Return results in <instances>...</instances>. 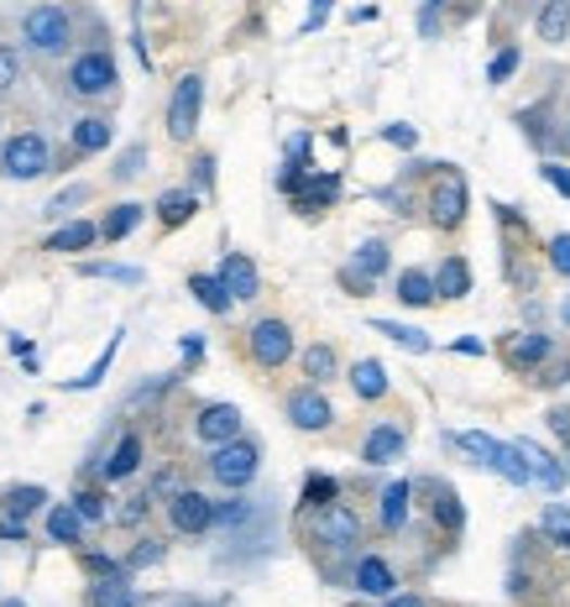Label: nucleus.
Returning a JSON list of instances; mask_svg holds the SVG:
<instances>
[{
  "instance_id": "f257e3e1",
  "label": "nucleus",
  "mask_w": 570,
  "mask_h": 607,
  "mask_svg": "<svg viewBox=\"0 0 570 607\" xmlns=\"http://www.w3.org/2000/svg\"><path fill=\"white\" fill-rule=\"evenodd\" d=\"M74 42H79V22L63 0H31L22 11V48L27 53L53 63L63 53H74Z\"/></svg>"
},
{
  "instance_id": "f03ea898",
  "label": "nucleus",
  "mask_w": 570,
  "mask_h": 607,
  "mask_svg": "<svg viewBox=\"0 0 570 607\" xmlns=\"http://www.w3.org/2000/svg\"><path fill=\"white\" fill-rule=\"evenodd\" d=\"M53 142L42 137V131H11L5 142H0V173L11 183H31L42 179V173H53Z\"/></svg>"
},
{
  "instance_id": "7ed1b4c3",
  "label": "nucleus",
  "mask_w": 570,
  "mask_h": 607,
  "mask_svg": "<svg viewBox=\"0 0 570 607\" xmlns=\"http://www.w3.org/2000/svg\"><path fill=\"white\" fill-rule=\"evenodd\" d=\"M68 94L74 100H111L120 85V68H116V53L111 48H85V53H74L68 63Z\"/></svg>"
},
{
  "instance_id": "20e7f679",
  "label": "nucleus",
  "mask_w": 570,
  "mask_h": 607,
  "mask_svg": "<svg viewBox=\"0 0 570 607\" xmlns=\"http://www.w3.org/2000/svg\"><path fill=\"white\" fill-rule=\"evenodd\" d=\"M210 477L225 492H241V487L257 482V472H262V445L257 440H246V435H236V440H225V445H210Z\"/></svg>"
},
{
  "instance_id": "39448f33",
  "label": "nucleus",
  "mask_w": 570,
  "mask_h": 607,
  "mask_svg": "<svg viewBox=\"0 0 570 607\" xmlns=\"http://www.w3.org/2000/svg\"><path fill=\"white\" fill-rule=\"evenodd\" d=\"M361 514L351 508V503H325V508H309V540L320 550H340V555H351V550L361 545Z\"/></svg>"
},
{
  "instance_id": "423d86ee",
  "label": "nucleus",
  "mask_w": 570,
  "mask_h": 607,
  "mask_svg": "<svg viewBox=\"0 0 570 607\" xmlns=\"http://www.w3.org/2000/svg\"><path fill=\"white\" fill-rule=\"evenodd\" d=\"M168 529L183 534V540H199V534H210L215 529V498L210 492H199V487H179V492H168Z\"/></svg>"
},
{
  "instance_id": "0eeeda50",
  "label": "nucleus",
  "mask_w": 570,
  "mask_h": 607,
  "mask_svg": "<svg viewBox=\"0 0 570 607\" xmlns=\"http://www.w3.org/2000/svg\"><path fill=\"white\" fill-rule=\"evenodd\" d=\"M246 351H251V362L262 366V372L288 366L294 362V325H288V320H277V314L257 320V325L246 331Z\"/></svg>"
},
{
  "instance_id": "6e6552de",
  "label": "nucleus",
  "mask_w": 570,
  "mask_h": 607,
  "mask_svg": "<svg viewBox=\"0 0 570 607\" xmlns=\"http://www.w3.org/2000/svg\"><path fill=\"white\" fill-rule=\"evenodd\" d=\"M199 116H205V74H183L173 85V94H168V137L173 142H194Z\"/></svg>"
},
{
  "instance_id": "1a4fd4ad",
  "label": "nucleus",
  "mask_w": 570,
  "mask_h": 607,
  "mask_svg": "<svg viewBox=\"0 0 570 607\" xmlns=\"http://www.w3.org/2000/svg\"><path fill=\"white\" fill-rule=\"evenodd\" d=\"M455 445H461V451H471L481 466H492V472H497L503 482L529 487V466H523V455L513 451V445L492 440V435H481V429H466V435H455Z\"/></svg>"
},
{
  "instance_id": "9d476101",
  "label": "nucleus",
  "mask_w": 570,
  "mask_h": 607,
  "mask_svg": "<svg viewBox=\"0 0 570 607\" xmlns=\"http://www.w3.org/2000/svg\"><path fill=\"white\" fill-rule=\"evenodd\" d=\"M283 414H288V425L303 429V435H325L335 425V403L325 398V388H314V383H303L294 393L283 398Z\"/></svg>"
},
{
  "instance_id": "9b49d317",
  "label": "nucleus",
  "mask_w": 570,
  "mask_h": 607,
  "mask_svg": "<svg viewBox=\"0 0 570 607\" xmlns=\"http://www.w3.org/2000/svg\"><path fill=\"white\" fill-rule=\"evenodd\" d=\"M215 277L225 283V294H231L236 304H251L257 294H262V273H257V262H251L246 251H225L220 268H215Z\"/></svg>"
},
{
  "instance_id": "f8f14e48",
  "label": "nucleus",
  "mask_w": 570,
  "mask_h": 607,
  "mask_svg": "<svg viewBox=\"0 0 570 607\" xmlns=\"http://www.w3.org/2000/svg\"><path fill=\"white\" fill-rule=\"evenodd\" d=\"M142 461H147V440H142L137 429H126L116 445H111V455L100 461V477H105V482H131V477L142 472Z\"/></svg>"
},
{
  "instance_id": "ddd939ff",
  "label": "nucleus",
  "mask_w": 570,
  "mask_h": 607,
  "mask_svg": "<svg viewBox=\"0 0 570 607\" xmlns=\"http://www.w3.org/2000/svg\"><path fill=\"white\" fill-rule=\"evenodd\" d=\"M194 435H199L205 445H225V440L246 435V419H241L236 403H205L199 419H194Z\"/></svg>"
},
{
  "instance_id": "4468645a",
  "label": "nucleus",
  "mask_w": 570,
  "mask_h": 607,
  "mask_svg": "<svg viewBox=\"0 0 570 607\" xmlns=\"http://www.w3.org/2000/svg\"><path fill=\"white\" fill-rule=\"evenodd\" d=\"M68 142H74V157H94V152H105L111 142H116V121H111V116H100V111H90V116H79V121H74Z\"/></svg>"
},
{
  "instance_id": "2eb2a0df",
  "label": "nucleus",
  "mask_w": 570,
  "mask_h": 607,
  "mask_svg": "<svg viewBox=\"0 0 570 607\" xmlns=\"http://www.w3.org/2000/svg\"><path fill=\"white\" fill-rule=\"evenodd\" d=\"M335 199H340V173H309V179L299 183V194H288V205H294L299 215L331 210Z\"/></svg>"
},
{
  "instance_id": "dca6fc26",
  "label": "nucleus",
  "mask_w": 570,
  "mask_h": 607,
  "mask_svg": "<svg viewBox=\"0 0 570 607\" xmlns=\"http://www.w3.org/2000/svg\"><path fill=\"white\" fill-rule=\"evenodd\" d=\"M429 215H435V225H461L466 220V183H461V173H445V179L435 183Z\"/></svg>"
},
{
  "instance_id": "f3484780",
  "label": "nucleus",
  "mask_w": 570,
  "mask_h": 607,
  "mask_svg": "<svg viewBox=\"0 0 570 607\" xmlns=\"http://www.w3.org/2000/svg\"><path fill=\"white\" fill-rule=\"evenodd\" d=\"M351 586H357L361 597H392L398 592V577H392V566L383 555H361L357 571H351Z\"/></svg>"
},
{
  "instance_id": "a211bd4d",
  "label": "nucleus",
  "mask_w": 570,
  "mask_h": 607,
  "mask_svg": "<svg viewBox=\"0 0 570 607\" xmlns=\"http://www.w3.org/2000/svg\"><path fill=\"white\" fill-rule=\"evenodd\" d=\"M152 215H157L163 231H179V225H189V220L199 215V194H194V189H163L157 205H152Z\"/></svg>"
},
{
  "instance_id": "6ab92c4d",
  "label": "nucleus",
  "mask_w": 570,
  "mask_h": 607,
  "mask_svg": "<svg viewBox=\"0 0 570 607\" xmlns=\"http://www.w3.org/2000/svg\"><path fill=\"white\" fill-rule=\"evenodd\" d=\"M403 445H409L403 425H372V435L361 440V461H366V466H392V461L403 455Z\"/></svg>"
},
{
  "instance_id": "aec40b11",
  "label": "nucleus",
  "mask_w": 570,
  "mask_h": 607,
  "mask_svg": "<svg viewBox=\"0 0 570 607\" xmlns=\"http://www.w3.org/2000/svg\"><path fill=\"white\" fill-rule=\"evenodd\" d=\"M513 451L523 455V466H529V482L549 487V492H560V487H566V466H560L555 455L544 451V445H534V440H518Z\"/></svg>"
},
{
  "instance_id": "412c9836",
  "label": "nucleus",
  "mask_w": 570,
  "mask_h": 607,
  "mask_svg": "<svg viewBox=\"0 0 570 607\" xmlns=\"http://www.w3.org/2000/svg\"><path fill=\"white\" fill-rule=\"evenodd\" d=\"M142 220H147V205H137V199H120V205H111V210H105V220H94V225H100V242L116 246V242H126V236H131Z\"/></svg>"
},
{
  "instance_id": "4be33fe9",
  "label": "nucleus",
  "mask_w": 570,
  "mask_h": 607,
  "mask_svg": "<svg viewBox=\"0 0 570 607\" xmlns=\"http://www.w3.org/2000/svg\"><path fill=\"white\" fill-rule=\"evenodd\" d=\"M94 242H100V225H94V220H63L59 231L48 236V246H42V251H59V257H74V251H90Z\"/></svg>"
},
{
  "instance_id": "5701e85b",
  "label": "nucleus",
  "mask_w": 570,
  "mask_h": 607,
  "mask_svg": "<svg viewBox=\"0 0 570 607\" xmlns=\"http://www.w3.org/2000/svg\"><path fill=\"white\" fill-rule=\"evenodd\" d=\"M42 529H48L53 545H85V529H90V524L74 514V503H53L48 518H42Z\"/></svg>"
},
{
  "instance_id": "b1692460",
  "label": "nucleus",
  "mask_w": 570,
  "mask_h": 607,
  "mask_svg": "<svg viewBox=\"0 0 570 607\" xmlns=\"http://www.w3.org/2000/svg\"><path fill=\"white\" fill-rule=\"evenodd\" d=\"M346 383H351V393H357L361 403H377V398H388V366L372 362V357H361Z\"/></svg>"
},
{
  "instance_id": "393cba45",
  "label": "nucleus",
  "mask_w": 570,
  "mask_h": 607,
  "mask_svg": "<svg viewBox=\"0 0 570 607\" xmlns=\"http://www.w3.org/2000/svg\"><path fill=\"white\" fill-rule=\"evenodd\" d=\"M303 377L314 383V388H325L331 377H340V357H335V346L331 340H314V346H303Z\"/></svg>"
},
{
  "instance_id": "a878e982",
  "label": "nucleus",
  "mask_w": 570,
  "mask_h": 607,
  "mask_svg": "<svg viewBox=\"0 0 570 607\" xmlns=\"http://www.w3.org/2000/svg\"><path fill=\"white\" fill-rule=\"evenodd\" d=\"M0 508H5V518H22V524H27L31 514H42V508H48V487H37V482L5 487V498H0Z\"/></svg>"
},
{
  "instance_id": "bb28decb",
  "label": "nucleus",
  "mask_w": 570,
  "mask_h": 607,
  "mask_svg": "<svg viewBox=\"0 0 570 607\" xmlns=\"http://www.w3.org/2000/svg\"><path fill=\"white\" fill-rule=\"evenodd\" d=\"M189 294L199 299V309H210L215 320L236 309V299L225 294V283H220V277H215V273H189Z\"/></svg>"
},
{
  "instance_id": "cd10ccee",
  "label": "nucleus",
  "mask_w": 570,
  "mask_h": 607,
  "mask_svg": "<svg viewBox=\"0 0 570 607\" xmlns=\"http://www.w3.org/2000/svg\"><path fill=\"white\" fill-rule=\"evenodd\" d=\"M90 607H142V592L131 586V577H105L90 586Z\"/></svg>"
},
{
  "instance_id": "c85d7f7f",
  "label": "nucleus",
  "mask_w": 570,
  "mask_h": 607,
  "mask_svg": "<svg viewBox=\"0 0 570 607\" xmlns=\"http://www.w3.org/2000/svg\"><path fill=\"white\" fill-rule=\"evenodd\" d=\"M429 277H435V294H440V299H466V294H471V268H466V257H445L440 273H429Z\"/></svg>"
},
{
  "instance_id": "c756f323",
  "label": "nucleus",
  "mask_w": 570,
  "mask_h": 607,
  "mask_svg": "<svg viewBox=\"0 0 570 607\" xmlns=\"http://www.w3.org/2000/svg\"><path fill=\"white\" fill-rule=\"evenodd\" d=\"M372 331L388 335L392 346H403V351H414V357H429L435 351V340L419 331V325H398V320H372Z\"/></svg>"
},
{
  "instance_id": "7c9ffc66",
  "label": "nucleus",
  "mask_w": 570,
  "mask_h": 607,
  "mask_svg": "<svg viewBox=\"0 0 570 607\" xmlns=\"http://www.w3.org/2000/svg\"><path fill=\"white\" fill-rule=\"evenodd\" d=\"M435 524H440L445 534H461V529H466V508H461V498H455L451 482H435Z\"/></svg>"
},
{
  "instance_id": "2f4dec72",
  "label": "nucleus",
  "mask_w": 570,
  "mask_h": 607,
  "mask_svg": "<svg viewBox=\"0 0 570 607\" xmlns=\"http://www.w3.org/2000/svg\"><path fill=\"white\" fill-rule=\"evenodd\" d=\"M409 498H414V487L403 482V477H398V482H388L383 487V529H403V524H409Z\"/></svg>"
},
{
  "instance_id": "473e14b6",
  "label": "nucleus",
  "mask_w": 570,
  "mask_h": 607,
  "mask_svg": "<svg viewBox=\"0 0 570 607\" xmlns=\"http://www.w3.org/2000/svg\"><path fill=\"white\" fill-rule=\"evenodd\" d=\"M398 304H409V309H424V304H435V277L424 273V268H409V273H398Z\"/></svg>"
},
{
  "instance_id": "72a5a7b5",
  "label": "nucleus",
  "mask_w": 570,
  "mask_h": 607,
  "mask_svg": "<svg viewBox=\"0 0 570 607\" xmlns=\"http://www.w3.org/2000/svg\"><path fill=\"white\" fill-rule=\"evenodd\" d=\"M116 351H120V331L105 340V351L94 357L90 372H85V377H68L63 388H68V393H90V388H100V383H105V372H111V362H116Z\"/></svg>"
},
{
  "instance_id": "f704fd0d",
  "label": "nucleus",
  "mask_w": 570,
  "mask_h": 607,
  "mask_svg": "<svg viewBox=\"0 0 570 607\" xmlns=\"http://www.w3.org/2000/svg\"><path fill=\"white\" fill-rule=\"evenodd\" d=\"M388 242H377V236H372V242H361L357 246V257H351V268H357L361 277H366V283H377V277L388 273Z\"/></svg>"
},
{
  "instance_id": "c9c22d12",
  "label": "nucleus",
  "mask_w": 570,
  "mask_h": 607,
  "mask_svg": "<svg viewBox=\"0 0 570 607\" xmlns=\"http://www.w3.org/2000/svg\"><path fill=\"white\" fill-rule=\"evenodd\" d=\"M566 37H570V0H544L540 42H566Z\"/></svg>"
},
{
  "instance_id": "e433bc0d",
  "label": "nucleus",
  "mask_w": 570,
  "mask_h": 607,
  "mask_svg": "<svg viewBox=\"0 0 570 607\" xmlns=\"http://www.w3.org/2000/svg\"><path fill=\"white\" fill-rule=\"evenodd\" d=\"M257 518V503L251 498H225V503H215V529H225V534H236Z\"/></svg>"
},
{
  "instance_id": "4c0bfd02",
  "label": "nucleus",
  "mask_w": 570,
  "mask_h": 607,
  "mask_svg": "<svg viewBox=\"0 0 570 607\" xmlns=\"http://www.w3.org/2000/svg\"><path fill=\"white\" fill-rule=\"evenodd\" d=\"M90 199H94L90 183H68V189H59V194L42 205V215H48V220H63V215H74L79 205H90Z\"/></svg>"
},
{
  "instance_id": "58836bf2",
  "label": "nucleus",
  "mask_w": 570,
  "mask_h": 607,
  "mask_svg": "<svg viewBox=\"0 0 570 607\" xmlns=\"http://www.w3.org/2000/svg\"><path fill=\"white\" fill-rule=\"evenodd\" d=\"M74 514L85 518V524H105V518H111L105 487H79V492H74Z\"/></svg>"
},
{
  "instance_id": "ea45409f",
  "label": "nucleus",
  "mask_w": 570,
  "mask_h": 607,
  "mask_svg": "<svg viewBox=\"0 0 570 607\" xmlns=\"http://www.w3.org/2000/svg\"><path fill=\"white\" fill-rule=\"evenodd\" d=\"M163 555H168V545H163L157 534H142L137 545L126 550V560H120V566H126V571H147V566H163Z\"/></svg>"
},
{
  "instance_id": "a19ab883",
  "label": "nucleus",
  "mask_w": 570,
  "mask_h": 607,
  "mask_svg": "<svg viewBox=\"0 0 570 607\" xmlns=\"http://www.w3.org/2000/svg\"><path fill=\"white\" fill-rule=\"evenodd\" d=\"M335 498H340V482H335V477H325V472H309V477H303V492H299L303 508H325Z\"/></svg>"
},
{
  "instance_id": "79ce46f5",
  "label": "nucleus",
  "mask_w": 570,
  "mask_h": 607,
  "mask_svg": "<svg viewBox=\"0 0 570 607\" xmlns=\"http://www.w3.org/2000/svg\"><path fill=\"white\" fill-rule=\"evenodd\" d=\"M544 357H549V335H518V340H513L508 346V362L513 366H540Z\"/></svg>"
},
{
  "instance_id": "37998d69",
  "label": "nucleus",
  "mask_w": 570,
  "mask_h": 607,
  "mask_svg": "<svg viewBox=\"0 0 570 607\" xmlns=\"http://www.w3.org/2000/svg\"><path fill=\"white\" fill-rule=\"evenodd\" d=\"M79 277H105V283H126V288H137L142 283V268H126V262H79Z\"/></svg>"
},
{
  "instance_id": "c03bdc74",
  "label": "nucleus",
  "mask_w": 570,
  "mask_h": 607,
  "mask_svg": "<svg viewBox=\"0 0 570 607\" xmlns=\"http://www.w3.org/2000/svg\"><path fill=\"white\" fill-rule=\"evenodd\" d=\"M147 157H152V152H147V142H131V147H126V152H120V157H116V168H111V179H116V183L142 179V173H147Z\"/></svg>"
},
{
  "instance_id": "a18cd8bd",
  "label": "nucleus",
  "mask_w": 570,
  "mask_h": 607,
  "mask_svg": "<svg viewBox=\"0 0 570 607\" xmlns=\"http://www.w3.org/2000/svg\"><path fill=\"white\" fill-rule=\"evenodd\" d=\"M22 85V48L16 42H0V100Z\"/></svg>"
},
{
  "instance_id": "49530a36",
  "label": "nucleus",
  "mask_w": 570,
  "mask_h": 607,
  "mask_svg": "<svg viewBox=\"0 0 570 607\" xmlns=\"http://www.w3.org/2000/svg\"><path fill=\"white\" fill-rule=\"evenodd\" d=\"M85 571H90L94 581H105V577H131V571L120 566L116 555H100V550H90V555H85Z\"/></svg>"
},
{
  "instance_id": "de8ad7c7",
  "label": "nucleus",
  "mask_w": 570,
  "mask_h": 607,
  "mask_svg": "<svg viewBox=\"0 0 570 607\" xmlns=\"http://www.w3.org/2000/svg\"><path fill=\"white\" fill-rule=\"evenodd\" d=\"M215 189V152H199L194 157V194H210Z\"/></svg>"
},
{
  "instance_id": "09e8293b",
  "label": "nucleus",
  "mask_w": 570,
  "mask_h": 607,
  "mask_svg": "<svg viewBox=\"0 0 570 607\" xmlns=\"http://www.w3.org/2000/svg\"><path fill=\"white\" fill-rule=\"evenodd\" d=\"M152 503H157L152 492H137V498H126V508H120V524H131V529H137V524L147 518V508H152Z\"/></svg>"
},
{
  "instance_id": "8fccbe9b",
  "label": "nucleus",
  "mask_w": 570,
  "mask_h": 607,
  "mask_svg": "<svg viewBox=\"0 0 570 607\" xmlns=\"http://www.w3.org/2000/svg\"><path fill=\"white\" fill-rule=\"evenodd\" d=\"M513 68H518V48H503V53L492 59V74H487V79H492V85H508Z\"/></svg>"
},
{
  "instance_id": "3c124183",
  "label": "nucleus",
  "mask_w": 570,
  "mask_h": 607,
  "mask_svg": "<svg viewBox=\"0 0 570 607\" xmlns=\"http://www.w3.org/2000/svg\"><path fill=\"white\" fill-rule=\"evenodd\" d=\"M383 142H392V147L398 152H414V142H419V131H414V126H383Z\"/></svg>"
},
{
  "instance_id": "603ef678",
  "label": "nucleus",
  "mask_w": 570,
  "mask_h": 607,
  "mask_svg": "<svg viewBox=\"0 0 570 607\" xmlns=\"http://www.w3.org/2000/svg\"><path fill=\"white\" fill-rule=\"evenodd\" d=\"M335 0H309V16H303V31H320L325 22H331Z\"/></svg>"
},
{
  "instance_id": "864d4df0",
  "label": "nucleus",
  "mask_w": 570,
  "mask_h": 607,
  "mask_svg": "<svg viewBox=\"0 0 570 607\" xmlns=\"http://www.w3.org/2000/svg\"><path fill=\"white\" fill-rule=\"evenodd\" d=\"M0 545H27V524L22 518H0Z\"/></svg>"
},
{
  "instance_id": "5fc2aeb1",
  "label": "nucleus",
  "mask_w": 570,
  "mask_h": 607,
  "mask_svg": "<svg viewBox=\"0 0 570 607\" xmlns=\"http://www.w3.org/2000/svg\"><path fill=\"white\" fill-rule=\"evenodd\" d=\"M549 262H555V273L570 277V236H555V242H549Z\"/></svg>"
},
{
  "instance_id": "6e6d98bb",
  "label": "nucleus",
  "mask_w": 570,
  "mask_h": 607,
  "mask_svg": "<svg viewBox=\"0 0 570 607\" xmlns=\"http://www.w3.org/2000/svg\"><path fill=\"white\" fill-rule=\"evenodd\" d=\"M544 529L566 534V529H570V508H566V503H549V508H544Z\"/></svg>"
},
{
  "instance_id": "4d7b16f0",
  "label": "nucleus",
  "mask_w": 570,
  "mask_h": 607,
  "mask_svg": "<svg viewBox=\"0 0 570 607\" xmlns=\"http://www.w3.org/2000/svg\"><path fill=\"white\" fill-rule=\"evenodd\" d=\"M179 351H183V366H199V362H205V340H199V335H183Z\"/></svg>"
},
{
  "instance_id": "13d9d810",
  "label": "nucleus",
  "mask_w": 570,
  "mask_h": 607,
  "mask_svg": "<svg viewBox=\"0 0 570 607\" xmlns=\"http://www.w3.org/2000/svg\"><path fill=\"white\" fill-rule=\"evenodd\" d=\"M540 173H544V179H549V183H555V189H560L566 199H570V168H560V163H544Z\"/></svg>"
},
{
  "instance_id": "bf43d9fd",
  "label": "nucleus",
  "mask_w": 570,
  "mask_h": 607,
  "mask_svg": "<svg viewBox=\"0 0 570 607\" xmlns=\"http://www.w3.org/2000/svg\"><path fill=\"white\" fill-rule=\"evenodd\" d=\"M440 5H445V0H424V5H419V31H424V37L435 31V11H440Z\"/></svg>"
},
{
  "instance_id": "052dcab7",
  "label": "nucleus",
  "mask_w": 570,
  "mask_h": 607,
  "mask_svg": "<svg viewBox=\"0 0 570 607\" xmlns=\"http://www.w3.org/2000/svg\"><path fill=\"white\" fill-rule=\"evenodd\" d=\"M383 607H424V597H409V592H392V597H383Z\"/></svg>"
},
{
  "instance_id": "680f3d73",
  "label": "nucleus",
  "mask_w": 570,
  "mask_h": 607,
  "mask_svg": "<svg viewBox=\"0 0 570 607\" xmlns=\"http://www.w3.org/2000/svg\"><path fill=\"white\" fill-rule=\"evenodd\" d=\"M549 429H555V435H566V440H570V414H566V409H555V414H549Z\"/></svg>"
},
{
  "instance_id": "e2e57ef3",
  "label": "nucleus",
  "mask_w": 570,
  "mask_h": 607,
  "mask_svg": "<svg viewBox=\"0 0 570 607\" xmlns=\"http://www.w3.org/2000/svg\"><path fill=\"white\" fill-rule=\"evenodd\" d=\"M11 351H16L22 362H27V357H31V340H27V335H11Z\"/></svg>"
},
{
  "instance_id": "0e129e2a",
  "label": "nucleus",
  "mask_w": 570,
  "mask_h": 607,
  "mask_svg": "<svg viewBox=\"0 0 570 607\" xmlns=\"http://www.w3.org/2000/svg\"><path fill=\"white\" fill-rule=\"evenodd\" d=\"M560 320H566V325H570V294H566V299H560Z\"/></svg>"
},
{
  "instance_id": "69168bd1",
  "label": "nucleus",
  "mask_w": 570,
  "mask_h": 607,
  "mask_svg": "<svg viewBox=\"0 0 570 607\" xmlns=\"http://www.w3.org/2000/svg\"><path fill=\"white\" fill-rule=\"evenodd\" d=\"M0 607H27L22 597H0Z\"/></svg>"
},
{
  "instance_id": "338daca9",
  "label": "nucleus",
  "mask_w": 570,
  "mask_h": 607,
  "mask_svg": "<svg viewBox=\"0 0 570 607\" xmlns=\"http://www.w3.org/2000/svg\"><path fill=\"white\" fill-rule=\"evenodd\" d=\"M560 545H566V550H570V529H566V534H560Z\"/></svg>"
}]
</instances>
